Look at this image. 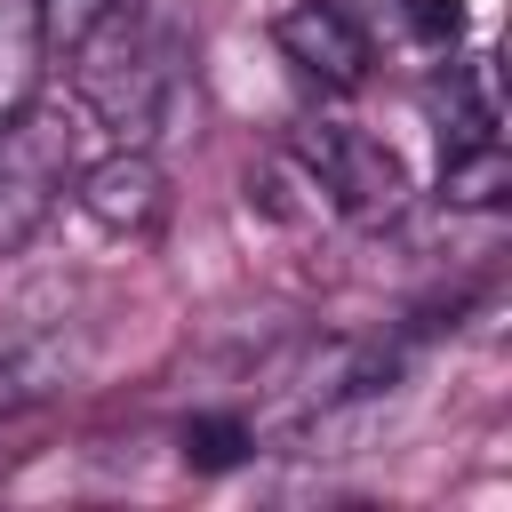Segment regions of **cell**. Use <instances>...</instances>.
<instances>
[{
	"label": "cell",
	"mask_w": 512,
	"mask_h": 512,
	"mask_svg": "<svg viewBox=\"0 0 512 512\" xmlns=\"http://www.w3.org/2000/svg\"><path fill=\"white\" fill-rule=\"evenodd\" d=\"M72 56H80V96H88V112H96L120 144L160 136L168 104L184 96L176 32H160L136 0H120L112 16H96V24H88V40H80Z\"/></svg>",
	"instance_id": "cell-1"
},
{
	"label": "cell",
	"mask_w": 512,
	"mask_h": 512,
	"mask_svg": "<svg viewBox=\"0 0 512 512\" xmlns=\"http://www.w3.org/2000/svg\"><path fill=\"white\" fill-rule=\"evenodd\" d=\"M288 152H296V168L312 176L320 208L344 216V224H384V216H400V200H408V168H400V152L376 144L368 128H336V120H320V128H296Z\"/></svg>",
	"instance_id": "cell-2"
},
{
	"label": "cell",
	"mask_w": 512,
	"mask_h": 512,
	"mask_svg": "<svg viewBox=\"0 0 512 512\" xmlns=\"http://www.w3.org/2000/svg\"><path fill=\"white\" fill-rule=\"evenodd\" d=\"M72 168H80V128L64 112H32L24 104L0 128V256H16L48 224V208L72 184Z\"/></svg>",
	"instance_id": "cell-3"
},
{
	"label": "cell",
	"mask_w": 512,
	"mask_h": 512,
	"mask_svg": "<svg viewBox=\"0 0 512 512\" xmlns=\"http://www.w3.org/2000/svg\"><path fill=\"white\" fill-rule=\"evenodd\" d=\"M72 200H80V216H88L96 232L144 240V232H160V216H168V176H160V160H152L144 144H120V152L72 168Z\"/></svg>",
	"instance_id": "cell-4"
},
{
	"label": "cell",
	"mask_w": 512,
	"mask_h": 512,
	"mask_svg": "<svg viewBox=\"0 0 512 512\" xmlns=\"http://www.w3.org/2000/svg\"><path fill=\"white\" fill-rule=\"evenodd\" d=\"M272 40H280V56H288L304 80H320V88H336V96H352V88L368 80V32H360L336 0H296V8H280Z\"/></svg>",
	"instance_id": "cell-5"
},
{
	"label": "cell",
	"mask_w": 512,
	"mask_h": 512,
	"mask_svg": "<svg viewBox=\"0 0 512 512\" xmlns=\"http://www.w3.org/2000/svg\"><path fill=\"white\" fill-rule=\"evenodd\" d=\"M80 376V336L72 328H0V416L64 392Z\"/></svg>",
	"instance_id": "cell-6"
},
{
	"label": "cell",
	"mask_w": 512,
	"mask_h": 512,
	"mask_svg": "<svg viewBox=\"0 0 512 512\" xmlns=\"http://www.w3.org/2000/svg\"><path fill=\"white\" fill-rule=\"evenodd\" d=\"M40 64H48L40 0H0V128L40 96Z\"/></svg>",
	"instance_id": "cell-7"
},
{
	"label": "cell",
	"mask_w": 512,
	"mask_h": 512,
	"mask_svg": "<svg viewBox=\"0 0 512 512\" xmlns=\"http://www.w3.org/2000/svg\"><path fill=\"white\" fill-rule=\"evenodd\" d=\"M512 192V160H504V136H480V144H448L440 160V200L448 208H496Z\"/></svg>",
	"instance_id": "cell-8"
},
{
	"label": "cell",
	"mask_w": 512,
	"mask_h": 512,
	"mask_svg": "<svg viewBox=\"0 0 512 512\" xmlns=\"http://www.w3.org/2000/svg\"><path fill=\"white\" fill-rule=\"evenodd\" d=\"M248 448H256L248 416H192L184 424V464L192 472H232V464H248Z\"/></svg>",
	"instance_id": "cell-9"
},
{
	"label": "cell",
	"mask_w": 512,
	"mask_h": 512,
	"mask_svg": "<svg viewBox=\"0 0 512 512\" xmlns=\"http://www.w3.org/2000/svg\"><path fill=\"white\" fill-rule=\"evenodd\" d=\"M400 24L424 48H456L464 40V0H400Z\"/></svg>",
	"instance_id": "cell-10"
},
{
	"label": "cell",
	"mask_w": 512,
	"mask_h": 512,
	"mask_svg": "<svg viewBox=\"0 0 512 512\" xmlns=\"http://www.w3.org/2000/svg\"><path fill=\"white\" fill-rule=\"evenodd\" d=\"M112 8H120V0H40V32H48V48H80L88 24L112 16Z\"/></svg>",
	"instance_id": "cell-11"
}]
</instances>
